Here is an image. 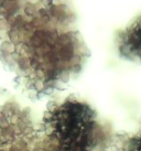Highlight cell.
<instances>
[{
	"label": "cell",
	"instance_id": "2",
	"mask_svg": "<svg viewBox=\"0 0 141 151\" xmlns=\"http://www.w3.org/2000/svg\"><path fill=\"white\" fill-rule=\"evenodd\" d=\"M115 42L120 58L141 64V14L117 31Z\"/></svg>",
	"mask_w": 141,
	"mask_h": 151
},
{
	"label": "cell",
	"instance_id": "1",
	"mask_svg": "<svg viewBox=\"0 0 141 151\" xmlns=\"http://www.w3.org/2000/svg\"><path fill=\"white\" fill-rule=\"evenodd\" d=\"M70 0H37L19 18L16 39L21 66L43 87L78 74L91 55Z\"/></svg>",
	"mask_w": 141,
	"mask_h": 151
}]
</instances>
